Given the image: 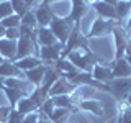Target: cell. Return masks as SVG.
<instances>
[{
  "mask_svg": "<svg viewBox=\"0 0 131 123\" xmlns=\"http://www.w3.org/2000/svg\"><path fill=\"white\" fill-rule=\"evenodd\" d=\"M79 49H84V51H92V49H90V46H89L87 36L82 33L80 25L77 23V25H74V30H72V33H71V36H69L67 43L64 44V48H62V56H61V57H67L72 51H79Z\"/></svg>",
  "mask_w": 131,
  "mask_h": 123,
  "instance_id": "6da1fadb",
  "label": "cell"
},
{
  "mask_svg": "<svg viewBox=\"0 0 131 123\" xmlns=\"http://www.w3.org/2000/svg\"><path fill=\"white\" fill-rule=\"evenodd\" d=\"M66 59H69L72 63V66L80 72H89L92 74L93 64L98 63L97 56L93 54L92 51H84V49H79V51H72Z\"/></svg>",
  "mask_w": 131,
  "mask_h": 123,
  "instance_id": "7a4b0ae2",
  "label": "cell"
},
{
  "mask_svg": "<svg viewBox=\"0 0 131 123\" xmlns=\"http://www.w3.org/2000/svg\"><path fill=\"white\" fill-rule=\"evenodd\" d=\"M49 28H51L52 35L56 36V39L64 46V44L67 43L72 30H74V23L69 22L67 16H54V20L49 25Z\"/></svg>",
  "mask_w": 131,
  "mask_h": 123,
  "instance_id": "3957f363",
  "label": "cell"
},
{
  "mask_svg": "<svg viewBox=\"0 0 131 123\" xmlns=\"http://www.w3.org/2000/svg\"><path fill=\"white\" fill-rule=\"evenodd\" d=\"M116 26V22H110V20H103L100 16H97L93 20L92 26H90V31L87 33V39L90 41L92 38H102V36H108L113 33V28Z\"/></svg>",
  "mask_w": 131,
  "mask_h": 123,
  "instance_id": "277c9868",
  "label": "cell"
},
{
  "mask_svg": "<svg viewBox=\"0 0 131 123\" xmlns=\"http://www.w3.org/2000/svg\"><path fill=\"white\" fill-rule=\"evenodd\" d=\"M35 12V16H36V23H38V28H49V25L52 23L54 20V10L51 8V3L48 0L41 2L36 5V8H33Z\"/></svg>",
  "mask_w": 131,
  "mask_h": 123,
  "instance_id": "5b68a950",
  "label": "cell"
},
{
  "mask_svg": "<svg viewBox=\"0 0 131 123\" xmlns=\"http://www.w3.org/2000/svg\"><path fill=\"white\" fill-rule=\"evenodd\" d=\"M113 41H115V56L113 59H123L126 54V44H128V33H126V30L121 26V25L116 23V26L113 28Z\"/></svg>",
  "mask_w": 131,
  "mask_h": 123,
  "instance_id": "8992f818",
  "label": "cell"
},
{
  "mask_svg": "<svg viewBox=\"0 0 131 123\" xmlns=\"http://www.w3.org/2000/svg\"><path fill=\"white\" fill-rule=\"evenodd\" d=\"M90 7L97 12V16L103 20H110V22H118V15L116 10H115V2L112 0H97V2H92Z\"/></svg>",
  "mask_w": 131,
  "mask_h": 123,
  "instance_id": "52a82bcc",
  "label": "cell"
},
{
  "mask_svg": "<svg viewBox=\"0 0 131 123\" xmlns=\"http://www.w3.org/2000/svg\"><path fill=\"white\" fill-rule=\"evenodd\" d=\"M62 44L57 43L54 46H43L38 49V57L41 59V63L46 64V66H51L54 64L56 61L61 59V56H62Z\"/></svg>",
  "mask_w": 131,
  "mask_h": 123,
  "instance_id": "ba28073f",
  "label": "cell"
},
{
  "mask_svg": "<svg viewBox=\"0 0 131 123\" xmlns=\"http://www.w3.org/2000/svg\"><path fill=\"white\" fill-rule=\"evenodd\" d=\"M89 10H90L89 2H84V0H72L71 2V13L67 15V20L72 22L74 25H77V23L80 25L82 18L89 13Z\"/></svg>",
  "mask_w": 131,
  "mask_h": 123,
  "instance_id": "9c48e42d",
  "label": "cell"
},
{
  "mask_svg": "<svg viewBox=\"0 0 131 123\" xmlns=\"http://www.w3.org/2000/svg\"><path fill=\"white\" fill-rule=\"evenodd\" d=\"M36 48H38L36 41H33L31 38H28V36H21V38L18 39V43H16V57H15V61L25 59V57H28V56H35L33 53L36 51Z\"/></svg>",
  "mask_w": 131,
  "mask_h": 123,
  "instance_id": "30bf717a",
  "label": "cell"
},
{
  "mask_svg": "<svg viewBox=\"0 0 131 123\" xmlns=\"http://www.w3.org/2000/svg\"><path fill=\"white\" fill-rule=\"evenodd\" d=\"M108 85L112 89V95L116 97L120 102L125 100L126 95L131 92V80L129 79H113Z\"/></svg>",
  "mask_w": 131,
  "mask_h": 123,
  "instance_id": "8fae6325",
  "label": "cell"
},
{
  "mask_svg": "<svg viewBox=\"0 0 131 123\" xmlns=\"http://www.w3.org/2000/svg\"><path fill=\"white\" fill-rule=\"evenodd\" d=\"M77 110H82V112L102 117V115L105 113V105H103L102 100H97V98H85L84 102H80V104L77 105Z\"/></svg>",
  "mask_w": 131,
  "mask_h": 123,
  "instance_id": "7c38bea8",
  "label": "cell"
},
{
  "mask_svg": "<svg viewBox=\"0 0 131 123\" xmlns=\"http://www.w3.org/2000/svg\"><path fill=\"white\" fill-rule=\"evenodd\" d=\"M110 69L113 72V79H129L131 77V66L123 59H113L110 63Z\"/></svg>",
  "mask_w": 131,
  "mask_h": 123,
  "instance_id": "4fadbf2b",
  "label": "cell"
},
{
  "mask_svg": "<svg viewBox=\"0 0 131 123\" xmlns=\"http://www.w3.org/2000/svg\"><path fill=\"white\" fill-rule=\"evenodd\" d=\"M92 77L97 82H102V84H110V82L113 80V72H112V69H110V66H105V64H102L100 61H98V63L93 64Z\"/></svg>",
  "mask_w": 131,
  "mask_h": 123,
  "instance_id": "5bb4252c",
  "label": "cell"
},
{
  "mask_svg": "<svg viewBox=\"0 0 131 123\" xmlns=\"http://www.w3.org/2000/svg\"><path fill=\"white\" fill-rule=\"evenodd\" d=\"M36 43H38V48H43V46H54L59 41L52 35L51 28H38L36 30Z\"/></svg>",
  "mask_w": 131,
  "mask_h": 123,
  "instance_id": "9a60e30c",
  "label": "cell"
},
{
  "mask_svg": "<svg viewBox=\"0 0 131 123\" xmlns=\"http://www.w3.org/2000/svg\"><path fill=\"white\" fill-rule=\"evenodd\" d=\"M46 71H48V66L41 64V66H38V67L25 72V79L30 82L33 87H39L41 82H43V79H44V76H46Z\"/></svg>",
  "mask_w": 131,
  "mask_h": 123,
  "instance_id": "2e32d148",
  "label": "cell"
},
{
  "mask_svg": "<svg viewBox=\"0 0 131 123\" xmlns=\"http://www.w3.org/2000/svg\"><path fill=\"white\" fill-rule=\"evenodd\" d=\"M75 89L74 85L71 84L69 80H66L62 76L59 77V79L56 80V84L51 87L49 90V97H57V95H69V94L72 92V90Z\"/></svg>",
  "mask_w": 131,
  "mask_h": 123,
  "instance_id": "e0dca14e",
  "label": "cell"
},
{
  "mask_svg": "<svg viewBox=\"0 0 131 123\" xmlns=\"http://www.w3.org/2000/svg\"><path fill=\"white\" fill-rule=\"evenodd\" d=\"M16 43L18 41H12V39H0V56L5 61H12L13 63L16 57Z\"/></svg>",
  "mask_w": 131,
  "mask_h": 123,
  "instance_id": "ac0fdd59",
  "label": "cell"
},
{
  "mask_svg": "<svg viewBox=\"0 0 131 123\" xmlns=\"http://www.w3.org/2000/svg\"><path fill=\"white\" fill-rule=\"evenodd\" d=\"M3 84H5V87H12V89H16V90H21L25 92L26 95H30L33 92V85L28 82L25 77H10V79H5L3 80Z\"/></svg>",
  "mask_w": 131,
  "mask_h": 123,
  "instance_id": "d6986e66",
  "label": "cell"
},
{
  "mask_svg": "<svg viewBox=\"0 0 131 123\" xmlns=\"http://www.w3.org/2000/svg\"><path fill=\"white\" fill-rule=\"evenodd\" d=\"M115 10H116V15H118V25L125 23L131 16V2L118 0V2H115Z\"/></svg>",
  "mask_w": 131,
  "mask_h": 123,
  "instance_id": "ffe728a7",
  "label": "cell"
},
{
  "mask_svg": "<svg viewBox=\"0 0 131 123\" xmlns=\"http://www.w3.org/2000/svg\"><path fill=\"white\" fill-rule=\"evenodd\" d=\"M2 92H3V95H5L7 102H8V107H12V108H15L16 104H18L21 98L28 97L25 92H21V90H16V89H12V87H3Z\"/></svg>",
  "mask_w": 131,
  "mask_h": 123,
  "instance_id": "44dd1931",
  "label": "cell"
},
{
  "mask_svg": "<svg viewBox=\"0 0 131 123\" xmlns=\"http://www.w3.org/2000/svg\"><path fill=\"white\" fill-rule=\"evenodd\" d=\"M0 77L10 79V77H25V72H21L12 61H5L0 66Z\"/></svg>",
  "mask_w": 131,
  "mask_h": 123,
  "instance_id": "7402d4cb",
  "label": "cell"
},
{
  "mask_svg": "<svg viewBox=\"0 0 131 123\" xmlns=\"http://www.w3.org/2000/svg\"><path fill=\"white\" fill-rule=\"evenodd\" d=\"M13 64H15L21 72H28V71H31V69H35V67H38V66H41L43 63H41V59H39L38 56H28V57H25V59L15 61Z\"/></svg>",
  "mask_w": 131,
  "mask_h": 123,
  "instance_id": "603a6c76",
  "label": "cell"
},
{
  "mask_svg": "<svg viewBox=\"0 0 131 123\" xmlns=\"http://www.w3.org/2000/svg\"><path fill=\"white\" fill-rule=\"evenodd\" d=\"M61 77V74L54 69V66H48V71H46V76H44L43 82H41L39 87L43 90H46V92L49 94V90H51V87L56 84V80Z\"/></svg>",
  "mask_w": 131,
  "mask_h": 123,
  "instance_id": "cb8c5ba5",
  "label": "cell"
},
{
  "mask_svg": "<svg viewBox=\"0 0 131 123\" xmlns=\"http://www.w3.org/2000/svg\"><path fill=\"white\" fill-rule=\"evenodd\" d=\"M15 108L18 110V112L21 113L23 117H26V115H30V113H36V112H39L38 107H36V104L30 98V95L25 97V98H21V100H20L18 104H16Z\"/></svg>",
  "mask_w": 131,
  "mask_h": 123,
  "instance_id": "d4e9b609",
  "label": "cell"
},
{
  "mask_svg": "<svg viewBox=\"0 0 131 123\" xmlns=\"http://www.w3.org/2000/svg\"><path fill=\"white\" fill-rule=\"evenodd\" d=\"M31 5H35V2H25V0H13L12 7H13V13L18 15L20 18H23L30 10H33Z\"/></svg>",
  "mask_w": 131,
  "mask_h": 123,
  "instance_id": "484cf974",
  "label": "cell"
},
{
  "mask_svg": "<svg viewBox=\"0 0 131 123\" xmlns=\"http://www.w3.org/2000/svg\"><path fill=\"white\" fill-rule=\"evenodd\" d=\"M118 123H131V107L126 104L125 100H121L118 104V115H116Z\"/></svg>",
  "mask_w": 131,
  "mask_h": 123,
  "instance_id": "4316f807",
  "label": "cell"
},
{
  "mask_svg": "<svg viewBox=\"0 0 131 123\" xmlns=\"http://www.w3.org/2000/svg\"><path fill=\"white\" fill-rule=\"evenodd\" d=\"M72 115V110H67V108H54V112H52V115L49 117V120H51L52 123H67L69 118H71Z\"/></svg>",
  "mask_w": 131,
  "mask_h": 123,
  "instance_id": "83f0119b",
  "label": "cell"
},
{
  "mask_svg": "<svg viewBox=\"0 0 131 123\" xmlns=\"http://www.w3.org/2000/svg\"><path fill=\"white\" fill-rule=\"evenodd\" d=\"M52 66H54V69H56V71L61 74V76H64V74H69V72L77 71V69L72 66L71 61H69V59H66V57H61V59H59V61H56V63L52 64Z\"/></svg>",
  "mask_w": 131,
  "mask_h": 123,
  "instance_id": "f1b7e54d",
  "label": "cell"
},
{
  "mask_svg": "<svg viewBox=\"0 0 131 123\" xmlns=\"http://www.w3.org/2000/svg\"><path fill=\"white\" fill-rule=\"evenodd\" d=\"M52 104H54V107H57V108H67V110H77L75 107L72 105L71 98H69V95H57V97H51Z\"/></svg>",
  "mask_w": 131,
  "mask_h": 123,
  "instance_id": "f546056e",
  "label": "cell"
},
{
  "mask_svg": "<svg viewBox=\"0 0 131 123\" xmlns=\"http://www.w3.org/2000/svg\"><path fill=\"white\" fill-rule=\"evenodd\" d=\"M0 25H3L7 30H10V28H20V26H21V18H20L18 15L13 13V15L7 16V18L0 20Z\"/></svg>",
  "mask_w": 131,
  "mask_h": 123,
  "instance_id": "4dcf8cb0",
  "label": "cell"
},
{
  "mask_svg": "<svg viewBox=\"0 0 131 123\" xmlns=\"http://www.w3.org/2000/svg\"><path fill=\"white\" fill-rule=\"evenodd\" d=\"M21 26L30 28V30H38V23H36V16H35V12L33 10H30L21 18Z\"/></svg>",
  "mask_w": 131,
  "mask_h": 123,
  "instance_id": "1f68e13d",
  "label": "cell"
},
{
  "mask_svg": "<svg viewBox=\"0 0 131 123\" xmlns=\"http://www.w3.org/2000/svg\"><path fill=\"white\" fill-rule=\"evenodd\" d=\"M13 15V7H12L10 0H5V2H0V20L7 18V16Z\"/></svg>",
  "mask_w": 131,
  "mask_h": 123,
  "instance_id": "d6a6232c",
  "label": "cell"
},
{
  "mask_svg": "<svg viewBox=\"0 0 131 123\" xmlns=\"http://www.w3.org/2000/svg\"><path fill=\"white\" fill-rule=\"evenodd\" d=\"M54 108H56V107H54V104H52L51 97H49L48 100H46V102H44V104H43V107H41V110H39V113L49 118V117H51V115H52V112H54Z\"/></svg>",
  "mask_w": 131,
  "mask_h": 123,
  "instance_id": "836d02e7",
  "label": "cell"
},
{
  "mask_svg": "<svg viewBox=\"0 0 131 123\" xmlns=\"http://www.w3.org/2000/svg\"><path fill=\"white\" fill-rule=\"evenodd\" d=\"M23 115L18 112L16 108H12V112H10V117H8V121L7 123H21L23 121Z\"/></svg>",
  "mask_w": 131,
  "mask_h": 123,
  "instance_id": "e575fe53",
  "label": "cell"
},
{
  "mask_svg": "<svg viewBox=\"0 0 131 123\" xmlns=\"http://www.w3.org/2000/svg\"><path fill=\"white\" fill-rule=\"evenodd\" d=\"M7 39H12V41H18L21 38V33H20V28H10L7 30V35H5Z\"/></svg>",
  "mask_w": 131,
  "mask_h": 123,
  "instance_id": "d590c367",
  "label": "cell"
},
{
  "mask_svg": "<svg viewBox=\"0 0 131 123\" xmlns=\"http://www.w3.org/2000/svg\"><path fill=\"white\" fill-rule=\"evenodd\" d=\"M10 112H12V107H0V123H7L8 121V117H10Z\"/></svg>",
  "mask_w": 131,
  "mask_h": 123,
  "instance_id": "8d00e7d4",
  "label": "cell"
},
{
  "mask_svg": "<svg viewBox=\"0 0 131 123\" xmlns=\"http://www.w3.org/2000/svg\"><path fill=\"white\" fill-rule=\"evenodd\" d=\"M39 120V112H36V113H30V115H26V117L23 118V121L21 123H38Z\"/></svg>",
  "mask_w": 131,
  "mask_h": 123,
  "instance_id": "74e56055",
  "label": "cell"
},
{
  "mask_svg": "<svg viewBox=\"0 0 131 123\" xmlns=\"http://www.w3.org/2000/svg\"><path fill=\"white\" fill-rule=\"evenodd\" d=\"M38 123H52V121L49 120L48 117H44V115H41V113H39V120H38Z\"/></svg>",
  "mask_w": 131,
  "mask_h": 123,
  "instance_id": "f35d334b",
  "label": "cell"
},
{
  "mask_svg": "<svg viewBox=\"0 0 131 123\" xmlns=\"http://www.w3.org/2000/svg\"><path fill=\"white\" fill-rule=\"evenodd\" d=\"M5 35H7V28L3 26V25H0V39L5 38Z\"/></svg>",
  "mask_w": 131,
  "mask_h": 123,
  "instance_id": "ab89813d",
  "label": "cell"
},
{
  "mask_svg": "<svg viewBox=\"0 0 131 123\" xmlns=\"http://www.w3.org/2000/svg\"><path fill=\"white\" fill-rule=\"evenodd\" d=\"M128 54H131V38L128 39V44H126V54L125 56H128Z\"/></svg>",
  "mask_w": 131,
  "mask_h": 123,
  "instance_id": "60d3db41",
  "label": "cell"
},
{
  "mask_svg": "<svg viewBox=\"0 0 131 123\" xmlns=\"http://www.w3.org/2000/svg\"><path fill=\"white\" fill-rule=\"evenodd\" d=\"M125 23H126V25H125V30H131V16H129L128 20H126Z\"/></svg>",
  "mask_w": 131,
  "mask_h": 123,
  "instance_id": "b9f144b4",
  "label": "cell"
},
{
  "mask_svg": "<svg viewBox=\"0 0 131 123\" xmlns=\"http://www.w3.org/2000/svg\"><path fill=\"white\" fill-rule=\"evenodd\" d=\"M125 102H126V104H128V105L131 107V92L128 94V95H126V98H125Z\"/></svg>",
  "mask_w": 131,
  "mask_h": 123,
  "instance_id": "7bdbcfd3",
  "label": "cell"
},
{
  "mask_svg": "<svg viewBox=\"0 0 131 123\" xmlns=\"http://www.w3.org/2000/svg\"><path fill=\"white\" fill-rule=\"evenodd\" d=\"M125 61L128 63L129 66H131V54H128V56H125Z\"/></svg>",
  "mask_w": 131,
  "mask_h": 123,
  "instance_id": "ee69618b",
  "label": "cell"
},
{
  "mask_svg": "<svg viewBox=\"0 0 131 123\" xmlns=\"http://www.w3.org/2000/svg\"><path fill=\"white\" fill-rule=\"evenodd\" d=\"M3 80H5V79H3V77H0V90H2L3 87H5V84H3Z\"/></svg>",
  "mask_w": 131,
  "mask_h": 123,
  "instance_id": "f6af8a7d",
  "label": "cell"
},
{
  "mask_svg": "<svg viewBox=\"0 0 131 123\" xmlns=\"http://www.w3.org/2000/svg\"><path fill=\"white\" fill-rule=\"evenodd\" d=\"M3 63H5V59H3V57H2V56H0V66H2Z\"/></svg>",
  "mask_w": 131,
  "mask_h": 123,
  "instance_id": "bcb514c9",
  "label": "cell"
}]
</instances>
